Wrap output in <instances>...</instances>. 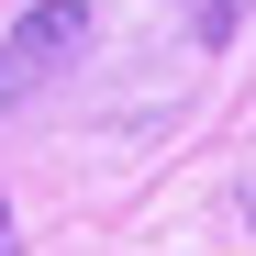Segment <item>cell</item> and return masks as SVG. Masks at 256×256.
<instances>
[{
	"label": "cell",
	"mask_w": 256,
	"mask_h": 256,
	"mask_svg": "<svg viewBox=\"0 0 256 256\" xmlns=\"http://www.w3.org/2000/svg\"><path fill=\"white\" fill-rule=\"evenodd\" d=\"M234 12H245V0H190V22H200V34H234Z\"/></svg>",
	"instance_id": "obj_2"
},
{
	"label": "cell",
	"mask_w": 256,
	"mask_h": 256,
	"mask_svg": "<svg viewBox=\"0 0 256 256\" xmlns=\"http://www.w3.org/2000/svg\"><path fill=\"white\" fill-rule=\"evenodd\" d=\"M245 212H256V200H245Z\"/></svg>",
	"instance_id": "obj_4"
},
{
	"label": "cell",
	"mask_w": 256,
	"mask_h": 256,
	"mask_svg": "<svg viewBox=\"0 0 256 256\" xmlns=\"http://www.w3.org/2000/svg\"><path fill=\"white\" fill-rule=\"evenodd\" d=\"M0 245H12V212H0Z\"/></svg>",
	"instance_id": "obj_3"
},
{
	"label": "cell",
	"mask_w": 256,
	"mask_h": 256,
	"mask_svg": "<svg viewBox=\"0 0 256 256\" xmlns=\"http://www.w3.org/2000/svg\"><path fill=\"white\" fill-rule=\"evenodd\" d=\"M90 56V0H34V12L0 34V112H22L45 78H67Z\"/></svg>",
	"instance_id": "obj_1"
}]
</instances>
